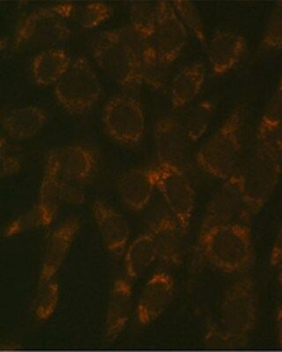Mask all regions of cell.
Instances as JSON below:
<instances>
[{
	"instance_id": "ffe728a7",
	"label": "cell",
	"mask_w": 282,
	"mask_h": 352,
	"mask_svg": "<svg viewBox=\"0 0 282 352\" xmlns=\"http://www.w3.org/2000/svg\"><path fill=\"white\" fill-rule=\"evenodd\" d=\"M149 234L155 245L160 261L169 266H180L183 262L184 237L180 225L171 214L159 218L150 226Z\"/></svg>"
},
{
	"instance_id": "7402d4cb",
	"label": "cell",
	"mask_w": 282,
	"mask_h": 352,
	"mask_svg": "<svg viewBox=\"0 0 282 352\" xmlns=\"http://www.w3.org/2000/svg\"><path fill=\"white\" fill-rule=\"evenodd\" d=\"M206 81V67L200 62L184 66L172 78L169 87V102L175 109L193 104Z\"/></svg>"
},
{
	"instance_id": "52a82bcc",
	"label": "cell",
	"mask_w": 282,
	"mask_h": 352,
	"mask_svg": "<svg viewBox=\"0 0 282 352\" xmlns=\"http://www.w3.org/2000/svg\"><path fill=\"white\" fill-rule=\"evenodd\" d=\"M12 36V48H55L56 45L70 37V25L49 6L31 12L21 19Z\"/></svg>"
},
{
	"instance_id": "8d00e7d4",
	"label": "cell",
	"mask_w": 282,
	"mask_h": 352,
	"mask_svg": "<svg viewBox=\"0 0 282 352\" xmlns=\"http://www.w3.org/2000/svg\"><path fill=\"white\" fill-rule=\"evenodd\" d=\"M281 278H282V276H281Z\"/></svg>"
},
{
	"instance_id": "d590c367",
	"label": "cell",
	"mask_w": 282,
	"mask_h": 352,
	"mask_svg": "<svg viewBox=\"0 0 282 352\" xmlns=\"http://www.w3.org/2000/svg\"><path fill=\"white\" fill-rule=\"evenodd\" d=\"M279 342H280L281 347L282 348V310L279 317Z\"/></svg>"
},
{
	"instance_id": "e575fe53",
	"label": "cell",
	"mask_w": 282,
	"mask_h": 352,
	"mask_svg": "<svg viewBox=\"0 0 282 352\" xmlns=\"http://www.w3.org/2000/svg\"><path fill=\"white\" fill-rule=\"evenodd\" d=\"M272 137L274 138V143L276 144L279 153H280L282 158V119L278 122L276 127L272 132Z\"/></svg>"
},
{
	"instance_id": "9a60e30c",
	"label": "cell",
	"mask_w": 282,
	"mask_h": 352,
	"mask_svg": "<svg viewBox=\"0 0 282 352\" xmlns=\"http://www.w3.org/2000/svg\"><path fill=\"white\" fill-rule=\"evenodd\" d=\"M206 50L213 75L224 76L243 60L247 50V41L242 34L235 31H218L209 41Z\"/></svg>"
},
{
	"instance_id": "7c38bea8",
	"label": "cell",
	"mask_w": 282,
	"mask_h": 352,
	"mask_svg": "<svg viewBox=\"0 0 282 352\" xmlns=\"http://www.w3.org/2000/svg\"><path fill=\"white\" fill-rule=\"evenodd\" d=\"M153 138L158 163L186 170L192 142L187 137L181 119L173 116H164L158 119L153 127Z\"/></svg>"
},
{
	"instance_id": "5b68a950",
	"label": "cell",
	"mask_w": 282,
	"mask_h": 352,
	"mask_svg": "<svg viewBox=\"0 0 282 352\" xmlns=\"http://www.w3.org/2000/svg\"><path fill=\"white\" fill-rule=\"evenodd\" d=\"M56 102L65 111L83 115L91 111L102 94L101 80L85 56L74 59L64 76L53 87Z\"/></svg>"
},
{
	"instance_id": "5bb4252c",
	"label": "cell",
	"mask_w": 282,
	"mask_h": 352,
	"mask_svg": "<svg viewBox=\"0 0 282 352\" xmlns=\"http://www.w3.org/2000/svg\"><path fill=\"white\" fill-rule=\"evenodd\" d=\"M175 284L169 273L158 272L144 286L136 306V319L141 326L151 324L171 306L174 300Z\"/></svg>"
},
{
	"instance_id": "836d02e7",
	"label": "cell",
	"mask_w": 282,
	"mask_h": 352,
	"mask_svg": "<svg viewBox=\"0 0 282 352\" xmlns=\"http://www.w3.org/2000/svg\"><path fill=\"white\" fill-rule=\"evenodd\" d=\"M272 263L274 264L282 263V229L279 235L276 244L274 248V253H272Z\"/></svg>"
},
{
	"instance_id": "3957f363",
	"label": "cell",
	"mask_w": 282,
	"mask_h": 352,
	"mask_svg": "<svg viewBox=\"0 0 282 352\" xmlns=\"http://www.w3.org/2000/svg\"><path fill=\"white\" fill-rule=\"evenodd\" d=\"M246 280L231 285L222 300L219 322L206 330L205 342L208 347H241L252 329L254 307L252 289Z\"/></svg>"
},
{
	"instance_id": "1f68e13d",
	"label": "cell",
	"mask_w": 282,
	"mask_h": 352,
	"mask_svg": "<svg viewBox=\"0 0 282 352\" xmlns=\"http://www.w3.org/2000/svg\"><path fill=\"white\" fill-rule=\"evenodd\" d=\"M282 119V74L279 78L276 87L272 92L270 100L260 118L257 131L262 132L272 137L275 127Z\"/></svg>"
},
{
	"instance_id": "ac0fdd59",
	"label": "cell",
	"mask_w": 282,
	"mask_h": 352,
	"mask_svg": "<svg viewBox=\"0 0 282 352\" xmlns=\"http://www.w3.org/2000/svg\"><path fill=\"white\" fill-rule=\"evenodd\" d=\"M48 113L42 107L25 105L6 110L1 116L3 135L8 140H30L36 137L48 122Z\"/></svg>"
},
{
	"instance_id": "cb8c5ba5",
	"label": "cell",
	"mask_w": 282,
	"mask_h": 352,
	"mask_svg": "<svg viewBox=\"0 0 282 352\" xmlns=\"http://www.w3.org/2000/svg\"><path fill=\"white\" fill-rule=\"evenodd\" d=\"M67 50L61 48L43 50L34 56L30 65L31 77L41 87H54L72 64Z\"/></svg>"
},
{
	"instance_id": "f1b7e54d",
	"label": "cell",
	"mask_w": 282,
	"mask_h": 352,
	"mask_svg": "<svg viewBox=\"0 0 282 352\" xmlns=\"http://www.w3.org/2000/svg\"><path fill=\"white\" fill-rule=\"evenodd\" d=\"M171 3L188 33L192 34L204 48H208V40L205 23H204L202 14H200L195 4L188 1H173Z\"/></svg>"
},
{
	"instance_id": "277c9868",
	"label": "cell",
	"mask_w": 282,
	"mask_h": 352,
	"mask_svg": "<svg viewBox=\"0 0 282 352\" xmlns=\"http://www.w3.org/2000/svg\"><path fill=\"white\" fill-rule=\"evenodd\" d=\"M197 250L205 262L221 272H240L250 258L248 232L235 222L215 226L199 232Z\"/></svg>"
},
{
	"instance_id": "2e32d148",
	"label": "cell",
	"mask_w": 282,
	"mask_h": 352,
	"mask_svg": "<svg viewBox=\"0 0 282 352\" xmlns=\"http://www.w3.org/2000/svg\"><path fill=\"white\" fill-rule=\"evenodd\" d=\"M97 230L106 250L121 256L129 244L130 228L124 217L105 201L97 199L92 206Z\"/></svg>"
},
{
	"instance_id": "83f0119b",
	"label": "cell",
	"mask_w": 282,
	"mask_h": 352,
	"mask_svg": "<svg viewBox=\"0 0 282 352\" xmlns=\"http://www.w3.org/2000/svg\"><path fill=\"white\" fill-rule=\"evenodd\" d=\"M61 298V286L58 279L46 283H37L33 300V312L40 322L51 319L55 314Z\"/></svg>"
},
{
	"instance_id": "44dd1931",
	"label": "cell",
	"mask_w": 282,
	"mask_h": 352,
	"mask_svg": "<svg viewBox=\"0 0 282 352\" xmlns=\"http://www.w3.org/2000/svg\"><path fill=\"white\" fill-rule=\"evenodd\" d=\"M240 206H243V201L237 174L224 182L213 197L204 217L200 232L233 222L231 219L236 214Z\"/></svg>"
},
{
	"instance_id": "4fadbf2b",
	"label": "cell",
	"mask_w": 282,
	"mask_h": 352,
	"mask_svg": "<svg viewBox=\"0 0 282 352\" xmlns=\"http://www.w3.org/2000/svg\"><path fill=\"white\" fill-rule=\"evenodd\" d=\"M80 230V219L72 217L52 232L43 250L37 283L56 280Z\"/></svg>"
},
{
	"instance_id": "9c48e42d",
	"label": "cell",
	"mask_w": 282,
	"mask_h": 352,
	"mask_svg": "<svg viewBox=\"0 0 282 352\" xmlns=\"http://www.w3.org/2000/svg\"><path fill=\"white\" fill-rule=\"evenodd\" d=\"M91 53L100 70L118 86L130 88L143 84L139 63L114 38L111 31L94 37Z\"/></svg>"
},
{
	"instance_id": "4dcf8cb0",
	"label": "cell",
	"mask_w": 282,
	"mask_h": 352,
	"mask_svg": "<svg viewBox=\"0 0 282 352\" xmlns=\"http://www.w3.org/2000/svg\"><path fill=\"white\" fill-rule=\"evenodd\" d=\"M128 9L131 26L152 39L156 19V3H131Z\"/></svg>"
},
{
	"instance_id": "8992f818",
	"label": "cell",
	"mask_w": 282,
	"mask_h": 352,
	"mask_svg": "<svg viewBox=\"0 0 282 352\" xmlns=\"http://www.w3.org/2000/svg\"><path fill=\"white\" fill-rule=\"evenodd\" d=\"M102 124L105 134L115 143L135 148L145 137V111L135 97L118 94L109 98L103 107Z\"/></svg>"
},
{
	"instance_id": "d4e9b609",
	"label": "cell",
	"mask_w": 282,
	"mask_h": 352,
	"mask_svg": "<svg viewBox=\"0 0 282 352\" xmlns=\"http://www.w3.org/2000/svg\"><path fill=\"white\" fill-rule=\"evenodd\" d=\"M158 259L155 245L149 232L139 235L128 244L124 253V268L127 278H140Z\"/></svg>"
},
{
	"instance_id": "4316f807",
	"label": "cell",
	"mask_w": 282,
	"mask_h": 352,
	"mask_svg": "<svg viewBox=\"0 0 282 352\" xmlns=\"http://www.w3.org/2000/svg\"><path fill=\"white\" fill-rule=\"evenodd\" d=\"M215 109L214 102L203 100L193 106L184 119H181L184 131L192 144L202 140L204 135L208 131L215 114Z\"/></svg>"
},
{
	"instance_id": "ba28073f",
	"label": "cell",
	"mask_w": 282,
	"mask_h": 352,
	"mask_svg": "<svg viewBox=\"0 0 282 352\" xmlns=\"http://www.w3.org/2000/svg\"><path fill=\"white\" fill-rule=\"evenodd\" d=\"M156 190L164 198L169 212L180 225L184 236L190 230L196 206L195 190L186 171L168 165L153 166Z\"/></svg>"
},
{
	"instance_id": "30bf717a",
	"label": "cell",
	"mask_w": 282,
	"mask_h": 352,
	"mask_svg": "<svg viewBox=\"0 0 282 352\" xmlns=\"http://www.w3.org/2000/svg\"><path fill=\"white\" fill-rule=\"evenodd\" d=\"M99 157L98 151L91 144H67L49 151L45 166L52 168L64 180L86 188L96 174Z\"/></svg>"
},
{
	"instance_id": "e0dca14e",
	"label": "cell",
	"mask_w": 282,
	"mask_h": 352,
	"mask_svg": "<svg viewBox=\"0 0 282 352\" xmlns=\"http://www.w3.org/2000/svg\"><path fill=\"white\" fill-rule=\"evenodd\" d=\"M156 190L155 175L150 168H134L124 172L118 182V193L131 212H141L151 202Z\"/></svg>"
},
{
	"instance_id": "8fae6325",
	"label": "cell",
	"mask_w": 282,
	"mask_h": 352,
	"mask_svg": "<svg viewBox=\"0 0 282 352\" xmlns=\"http://www.w3.org/2000/svg\"><path fill=\"white\" fill-rule=\"evenodd\" d=\"M189 33L171 2H156V19L152 34L153 50L160 60L171 65L186 49Z\"/></svg>"
},
{
	"instance_id": "484cf974",
	"label": "cell",
	"mask_w": 282,
	"mask_h": 352,
	"mask_svg": "<svg viewBox=\"0 0 282 352\" xmlns=\"http://www.w3.org/2000/svg\"><path fill=\"white\" fill-rule=\"evenodd\" d=\"M53 224V220L47 214L45 210L39 204H34L30 209L15 217L6 225L3 231V237L10 239L28 232L39 230L48 228Z\"/></svg>"
},
{
	"instance_id": "d6a6232c",
	"label": "cell",
	"mask_w": 282,
	"mask_h": 352,
	"mask_svg": "<svg viewBox=\"0 0 282 352\" xmlns=\"http://www.w3.org/2000/svg\"><path fill=\"white\" fill-rule=\"evenodd\" d=\"M23 168L20 154L12 149L8 138L2 134L0 140V175L1 178L12 177L17 175Z\"/></svg>"
},
{
	"instance_id": "603a6c76",
	"label": "cell",
	"mask_w": 282,
	"mask_h": 352,
	"mask_svg": "<svg viewBox=\"0 0 282 352\" xmlns=\"http://www.w3.org/2000/svg\"><path fill=\"white\" fill-rule=\"evenodd\" d=\"M53 11L67 23L92 30L106 23L112 17L114 8L107 3H58L51 6Z\"/></svg>"
},
{
	"instance_id": "d6986e66",
	"label": "cell",
	"mask_w": 282,
	"mask_h": 352,
	"mask_svg": "<svg viewBox=\"0 0 282 352\" xmlns=\"http://www.w3.org/2000/svg\"><path fill=\"white\" fill-rule=\"evenodd\" d=\"M133 308V287L129 279L118 278L109 292L105 316L106 340L115 341L129 322Z\"/></svg>"
},
{
	"instance_id": "6da1fadb",
	"label": "cell",
	"mask_w": 282,
	"mask_h": 352,
	"mask_svg": "<svg viewBox=\"0 0 282 352\" xmlns=\"http://www.w3.org/2000/svg\"><path fill=\"white\" fill-rule=\"evenodd\" d=\"M246 119V107L237 106L217 131L197 150L195 162L206 175L226 182L241 170Z\"/></svg>"
},
{
	"instance_id": "f546056e",
	"label": "cell",
	"mask_w": 282,
	"mask_h": 352,
	"mask_svg": "<svg viewBox=\"0 0 282 352\" xmlns=\"http://www.w3.org/2000/svg\"><path fill=\"white\" fill-rule=\"evenodd\" d=\"M259 49L265 52L282 50V1L275 4L269 15L260 39Z\"/></svg>"
},
{
	"instance_id": "7a4b0ae2",
	"label": "cell",
	"mask_w": 282,
	"mask_h": 352,
	"mask_svg": "<svg viewBox=\"0 0 282 352\" xmlns=\"http://www.w3.org/2000/svg\"><path fill=\"white\" fill-rule=\"evenodd\" d=\"M282 170V158L274 138L256 131L255 144L248 162L238 173L243 206L260 208L274 192Z\"/></svg>"
}]
</instances>
